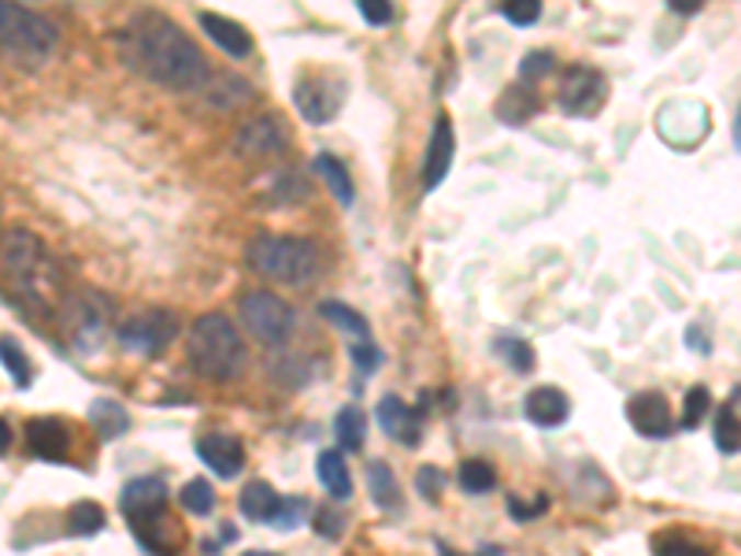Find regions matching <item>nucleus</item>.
<instances>
[{"mask_svg":"<svg viewBox=\"0 0 741 556\" xmlns=\"http://www.w3.org/2000/svg\"><path fill=\"white\" fill-rule=\"evenodd\" d=\"M119 56L134 75L174 93H201L212 78L193 37L163 12L134 15L119 31Z\"/></svg>","mask_w":741,"mask_h":556,"instance_id":"nucleus-1","label":"nucleus"},{"mask_svg":"<svg viewBox=\"0 0 741 556\" xmlns=\"http://www.w3.org/2000/svg\"><path fill=\"white\" fill-rule=\"evenodd\" d=\"M0 282L19 297L26 311L53 316L64 305V275L56 260L48 257L42 238L23 227L0 234Z\"/></svg>","mask_w":741,"mask_h":556,"instance_id":"nucleus-2","label":"nucleus"},{"mask_svg":"<svg viewBox=\"0 0 741 556\" xmlns=\"http://www.w3.org/2000/svg\"><path fill=\"white\" fill-rule=\"evenodd\" d=\"M190 364L208 383H230L246 371V345L223 311H204L190 330Z\"/></svg>","mask_w":741,"mask_h":556,"instance_id":"nucleus-3","label":"nucleus"},{"mask_svg":"<svg viewBox=\"0 0 741 556\" xmlns=\"http://www.w3.org/2000/svg\"><path fill=\"white\" fill-rule=\"evenodd\" d=\"M249 268L256 275L282 282V286H308L319 275V249L308 238H278V234H260L249 241Z\"/></svg>","mask_w":741,"mask_h":556,"instance_id":"nucleus-4","label":"nucleus"},{"mask_svg":"<svg viewBox=\"0 0 741 556\" xmlns=\"http://www.w3.org/2000/svg\"><path fill=\"white\" fill-rule=\"evenodd\" d=\"M56 45H60V31H56L53 19L31 12L23 4H4L0 0V53L8 60L23 67H42L53 60Z\"/></svg>","mask_w":741,"mask_h":556,"instance_id":"nucleus-5","label":"nucleus"},{"mask_svg":"<svg viewBox=\"0 0 741 556\" xmlns=\"http://www.w3.org/2000/svg\"><path fill=\"white\" fill-rule=\"evenodd\" d=\"M241 324L263 345H282L294 334V308L271 290H252V294L241 297Z\"/></svg>","mask_w":741,"mask_h":556,"instance_id":"nucleus-6","label":"nucleus"},{"mask_svg":"<svg viewBox=\"0 0 741 556\" xmlns=\"http://www.w3.org/2000/svg\"><path fill=\"white\" fill-rule=\"evenodd\" d=\"M64 311H67V330H71L78 349L93 353V349L104 345V338H109V330H112V308L101 294L86 290V294H78V297H67Z\"/></svg>","mask_w":741,"mask_h":556,"instance_id":"nucleus-7","label":"nucleus"},{"mask_svg":"<svg viewBox=\"0 0 741 556\" xmlns=\"http://www.w3.org/2000/svg\"><path fill=\"white\" fill-rule=\"evenodd\" d=\"M174 334H179V319H174V311H163V308H145L119 327L123 349L138 356L163 353L174 341Z\"/></svg>","mask_w":741,"mask_h":556,"instance_id":"nucleus-8","label":"nucleus"},{"mask_svg":"<svg viewBox=\"0 0 741 556\" xmlns=\"http://www.w3.org/2000/svg\"><path fill=\"white\" fill-rule=\"evenodd\" d=\"M294 101H297V112L305 115L308 123L323 126L334 120L341 101H345V82H341L334 71H308L297 78Z\"/></svg>","mask_w":741,"mask_h":556,"instance_id":"nucleus-9","label":"nucleus"},{"mask_svg":"<svg viewBox=\"0 0 741 556\" xmlns=\"http://www.w3.org/2000/svg\"><path fill=\"white\" fill-rule=\"evenodd\" d=\"M560 109L568 115H597L601 104L608 101V78H604L597 67H571L560 78V93H556Z\"/></svg>","mask_w":741,"mask_h":556,"instance_id":"nucleus-10","label":"nucleus"},{"mask_svg":"<svg viewBox=\"0 0 741 556\" xmlns=\"http://www.w3.org/2000/svg\"><path fill=\"white\" fill-rule=\"evenodd\" d=\"M286 141H289L286 120H278L275 112H263L252 115L249 123H241V131L233 134V152L246 156V160H267V156L286 149Z\"/></svg>","mask_w":741,"mask_h":556,"instance_id":"nucleus-11","label":"nucleus"},{"mask_svg":"<svg viewBox=\"0 0 741 556\" xmlns=\"http://www.w3.org/2000/svg\"><path fill=\"white\" fill-rule=\"evenodd\" d=\"M627 419L641 438H668L675 431V416H671V401L660 389H646V394L627 401Z\"/></svg>","mask_w":741,"mask_h":556,"instance_id":"nucleus-12","label":"nucleus"},{"mask_svg":"<svg viewBox=\"0 0 741 556\" xmlns=\"http://www.w3.org/2000/svg\"><path fill=\"white\" fill-rule=\"evenodd\" d=\"M123 515L126 523H138V520H152L168 509V483L160 475H145V479H130L123 486Z\"/></svg>","mask_w":741,"mask_h":556,"instance_id":"nucleus-13","label":"nucleus"},{"mask_svg":"<svg viewBox=\"0 0 741 556\" xmlns=\"http://www.w3.org/2000/svg\"><path fill=\"white\" fill-rule=\"evenodd\" d=\"M26 449L42 461H67V449H71V431H67L64 419L56 416H37L26 423Z\"/></svg>","mask_w":741,"mask_h":556,"instance_id":"nucleus-14","label":"nucleus"},{"mask_svg":"<svg viewBox=\"0 0 741 556\" xmlns=\"http://www.w3.org/2000/svg\"><path fill=\"white\" fill-rule=\"evenodd\" d=\"M453 123H448V115H437L434 120V134H431V145H426V160H423V190L431 193L437 185L445 182L448 168H453Z\"/></svg>","mask_w":741,"mask_h":556,"instance_id":"nucleus-15","label":"nucleus"},{"mask_svg":"<svg viewBox=\"0 0 741 556\" xmlns=\"http://www.w3.org/2000/svg\"><path fill=\"white\" fill-rule=\"evenodd\" d=\"M197 453L201 461L212 467V472L219 475V479H233V475H241V467H246V449L233 434H204L197 442Z\"/></svg>","mask_w":741,"mask_h":556,"instance_id":"nucleus-16","label":"nucleus"},{"mask_svg":"<svg viewBox=\"0 0 741 556\" xmlns=\"http://www.w3.org/2000/svg\"><path fill=\"white\" fill-rule=\"evenodd\" d=\"M378 427L401 445H419V434H423V419H419L415 408H408L401 397H383L378 401Z\"/></svg>","mask_w":741,"mask_h":556,"instance_id":"nucleus-17","label":"nucleus"},{"mask_svg":"<svg viewBox=\"0 0 741 556\" xmlns=\"http://www.w3.org/2000/svg\"><path fill=\"white\" fill-rule=\"evenodd\" d=\"M311 182H305V174L297 168H282L267 179H260V201L271 204V208H286V204H300L308 201Z\"/></svg>","mask_w":741,"mask_h":556,"instance_id":"nucleus-18","label":"nucleus"},{"mask_svg":"<svg viewBox=\"0 0 741 556\" xmlns=\"http://www.w3.org/2000/svg\"><path fill=\"white\" fill-rule=\"evenodd\" d=\"M523 412H526L531 423H538V427H560L563 419L571 416V401H568V394H563V389L538 386V389H531V394H526Z\"/></svg>","mask_w":741,"mask_h":556,"instance_id":"nucleus-19","label":"nucleus"},{"mask_svg":"<svg viewBox=\"0 0 741 556\" xmlns=\"http://www.w3.org/2000/svg\"><path fill=\"white\" fill-rule=\"evenodd\" d=\"M197 23H201V31L208 34L227 56H249L252 53V37L246 34V26L233 23V19L216 15V12H201Z\"/></svg>","mask_w":741,"mask_h":556,"instance_id":"nucleus-20","label":"nucleus"},{"mask_svg":"<svg viewBox=\"0 0 741 556\" xmlns=\"http://www.w3.org/2000/svg\"><path fill=\"white\" fill-rule=\"evenodd\" d=\"M204 101L212 104L216 112H233V109H246V104L252 101V86L246 82V78L223 71L216 78H208V86H204Z\"/></svg>","mask_w":741,"mask_h":556,"instance_id":"nucleus-21","label":"nucleus"},{"mask_svg":"<svg viewBox=\"0 0 741 556\" xmlns=\"http://www.w3.org/2000/svg\"><path fill=\"white\" fill-rule=\"evenodd\" d=\"M282 497L275 493V486H267L263 479H252L246 483V490H241V515L252 523H271L278 512Z\"/></svg>","mask_w":741,"mask_h":556,"instance_id":"nucleus-22","label":"nucleus"},{"mask_svg":"<svg viewBox=\"0 0 741 556\" xmlns=\"http://www.w3.org/2000/svg\"><path fill=\"white\" fill-rule=\"evenodd\" d=\"M319 483H323V490L334 497V501H349V497H353V475H349V464L338 449H327V453L319 456Z\"/></svg>","mask_w":741,"mask_h":556,"instance_id":"nucleus-23","label":"nucleus"},{"mask_svg":"<svg viewBox=\"0 0 741 556\" xmlns=\"http://www.w3.org/2000/svg\"><path fill=\"white\" fill-rule=\"evenodd\" d=\"M367 486H371V501H375L378 509H386V512L404 509V504H401V486H397L394 467H389L386 461H371L367 464Z\"/></svg>","mask_w":741,"mask_h":556,"instance_id":"nucleus-24","label":"nucleus"},{"mask_svg":"<svg viewBox=\"0 0 741 556\" xmlns=\"http://www.w3.org/2000/svg\"><path fill=\"white\" fill-rule=\"evenodd\" d=\"M319 316L330 319V324H334L338 330H345L353 345H371L367 319L360 316V311L349 308V305H341V300H323V305H319Z\"/></svg>","mask_w":741,"mask_h":556,"instance_id":"nucleus-25","label":"nucleus"},{"mask_svg":"<svg viewBox=\"0 0 741 556\" xmlns=\"http://www.w3.org/2000/svg\"><path fill=\"white\" fill-rule=\"evenodd\" d=\"M534 115H538V101H534L526 90H520V86L504 90L501 101H497V120L504 126H523V123H531Z\"/></svg>","mask_w":741,"mask_h":556,"instance_id":"nucleus-26","label":"nucleus"},{"mask_svg":"<svg viewBox=\"0 0 741 556\" xmlns=\"http://www.w3.org/2000/svg\"><path fill=\"white\" fill-rule=\"evenodd\" d=\"M90 423H93V431L104 438V442H112V438L126 434V427H130V416H126V408L115 405V401H93Z\"/></svg>","mask_w":741,"mask_h":556,"instance_id":"nucleus-27","label":"nucleus"},{"mask_svg":"<svg viewBox=\"0 0 741 556\" xmlns=\"http://www.w3.org/2000/svg\"><path fill=\"white\" fill-rule=\"evenodd\" d=\"M334 434L341 449H360L364 445V434H367V419L360 408H341L338 419H334Z\"/></svg>","mask_w":741,"mask_h":556,"instance_id":"nucleus-28","label":"nucleus"},{"mask_svg":"<svg viewBox=\"0 0 741 556\" xmlns=\"http://www.w3.org/2000/svg\"><path fill=\"white\" fill-rule=\"evenodd\" d=\"M0 360H4L8 375L15 378V386H31L34 383V367H31V360H26L23 345H19L15 338H0Z\"/></svg>","mask_w":741,"mask_h":556,"instance_id":"nucleus-29","label":"nucleus"},{"mask_svg":"<svg viewBox=\"0 0 741 556\" xmlns=\"http://www.w3.org/2000/svg\"><path fill=\"white\" fill-rule=\"evenodd\" d=\"M316 171L323 174L330 193H334L341 204H353V182H349V171L341 168V160H334V156H316Z\"/></svg>","mask_w":741,"mask_h":556,"instance_id":"nucleus-30","label":"nucleus"},{"mask_svg":"<svg viewBox=\"0 0 741 556\" xmlns=\"http://www.w3.org/2000/svg\"><path fill=\"white\" fill-rule=\"evenodd\" d=\"M652 556H711V549L686 538V534H657L652 538Z\"/></svg>","mask_w":741,"mask_h":556,"instance_id":"nucleus-31","label":"nucleus"},{"mask_svg":"<svg viewBox=\"0 0 741 556\" xmlns=\"http://www.w3.org/2000/svg\"><path fill=\"white\" fill-rule=\"evenodd\" d=\"M67 523H71V531L78 538H93V534L104 526V509L96 501H78L71 515H67Z\"/></svg>","mask_w":741,"mask_h":556,"instance_id":"nucleus-32","label":"nucleus"},{"mask_svg":"<svg viewBox=\"0 0 741 556\" xmlns=\"http://www.w3.org/2000/svg\"><path fill=\"white\" fill-rule=\"evenodd\" d=\"M182 509L190 515H212L216 509V490H212V483L204 479H193L182 486Z\"/></svg>","mask_w":741,"mask_h":556,"instance_id":"nucleus-33","label":"nucleus"},{"mask_svg":"<svg viewBox=\"0 0 741 556\" xmlns=\"http://www.w3.org/2000/svg\"><path fill=\"white\" fill-rule=\"evenodd\" d=\"M497 353L509 360L512 371H520V375H531L534 364H538V356H534V349L526 345L520 338H497Z\"/></svg>","mask_w":741,"mask_h":556,"instance_id":"nucleus-34","label":"nucleus"},{"mask_svg":"<svg viewBox=\"0 0 741 556\" xmlns=\"http://www.w3.org/2000/svg\"><path fill=\"white\" fill-rule=\"evenodd\" d=\"M493 467L486 461H464L460 464V486L467 493H490L493 490Z\"/></svg>","mask_w":741,"mask_h":556,"instance_id":"nucleus-35","label":"nucleus"},{"mask_svg":"<svg viewBox=\"0 0 741 556\" xmlns=\"http://www.w3.org/2000/svg\"><path fill=\"white\" fill-rule=\"evenodd\" d=\"M716 445H719V453H727V456L741 453V423L730 408H723L716 419Z\"/></svg>","mask_w":741,"mask_h":556,"instance_id":"nucleus-36","label":"nucleus"},{"mask_svg":"<svg viewBox=\"0 0 741 556\" xmlns=\"http://www.w3.org/2000/svg\"><path fill=\"white\" fill-rule=\"evenodd\" d=\"M708 408H711V394H708V386H694L686 394V405H682V427H697L700 419L708 416Z\"/></svg>","mask_w":741,"mask_h":556,"instance_id":"nucleus-37","label":"nucleus"},{"mask_svg":"<svg viewBox=\"0 0 741 556\" xmlns=\"http://www.w3.org/2000/svg\"><path fill=\"white\" fill-rule=\"evenodd\" d=\"M305 515H308V504L300 501V497H282V504H278L275 520H271V526H278V531H294V526L305 523Z\"/></svg>","mask_w":741,"mask_h":556,"instance_id":"nucleus-38","label":"nucleus"},{"mask_svg":"<svg viewBox=\"0 0 741 556\" xmlns=\"http://www.w3.org/2000/svg\"><path fill=\"white\" fill-rule=\"evenodd\" d=\"M501 15L509 19V23H515V26H531V23H538V19H542V4H538V0H504Z\"/></svg>","mask_w":741,"mask_h":556,"instance_id":"nucleus-39","label":"nucleus"},{"mask_svg":"<svg viewBox=\"0 0 741 556\" xmlns=\"http://www.w3.org/2000/svg\"><path fill=\"white\" fill-rule=\"evenodd\" d=\"M552 71V53H545V48H538V53H526L523 64H520V78L523 82H534V78L549 75Z\"/></svg>","mask_w":741,"mask_h":556,"instance_id":"nucleus-40","label":"nucleus"},{"mask_svg":"<svg viewBox=\"0 0 741 556\" xmlns=\"http://www.w3.org/2000/svg\"><path fill=\"white\" fill-rule=\"evenodd\" d=\"M509 509H512V520H538V515H545L549 512V497L545 493H538L534 501H520V497H512L509 501Z\"/></svg>","mask_w":741,"mask_h":556,"instance_id":"nucleus-41","label":"nucleus"},{"mask_svg":"<svg viewBox=\"0 0 741 556\" xmlns=\"http://www.w3.org/2000/svg\"><path fill=\"white\" fill-rule=\"evenodd\" d=\"M415 486H419V493H423L426 501H437V497H442V490H445V475L437 472V467H419Z\"/></svg>","mask_w":741,"mask_h":556,"instance_id":"nucleus-42","label":"nucleus"},{"mask_svg":"<svg viewBox=\"0 0 741 556\" xmlns=\"http://www.w3.org/2000/svg\"><path fill=\"white\" fill-rule=\"evenodd\" d=\"M360 15L375 26H386L389 19H394V4H389V0H360Z\"/></svg>","mask_w":741,"mask_h":556,"instance_id":"nucleus-43","label":"nucleus"},{"mask_svg":"<svg viewBox=\"0 0 741 556\" xmlns=\"http://www.w3.org/2000/svg\"><path fill=\"white\" fill-rule=\"evenodd\" d=\"M316 526L323 531V538H338V534H341V515L334 509H319L316 512Z\"/></svg>","mask_w":741,"mask_h":556,"instance_id":"nucleus-44","label":"nucleus"},{"mask_svg":"<svg viewBox=\"0 0 741 556\" xmlns=\"http://www.w3.org/2000/svg\"><path fill=\"white\" fill-rule=\"evenodd\" d=\"M668 4H671V12H679V15H697L700 12L697 0H668Z\"/></svg>","mask_w":741,"mask_h":556,"instance_id":"nucleus-45","label":"nucleus"},{"mask_svg":"<svg viewBox=\"0 0 741 556\" xmlns=\"http://www.w3.org/2000/svg\"><path fill=\"white\" fill-rule=\"evenodd\" d=\"M8 445H12V427H8V419L0 416V456L8 453Z\"/></svg>","mask_w":741,"mask_h":556,"instance_id":"nucleus-46","label":"nucleus"},{"mask_svg":"<svg viewBox=\"0 0 741 556\" xmlns=\"http://www.w3.org/2000/svg\"><path fill=\"white\" fill-rule=\"evenodd\" d=\"M734 145L741 149V112H738V120H734Z\"/></svg>","mask_w":741,"mask_h":556,"instance_id":"nucleus-47","label":"nucleus"},{"mask_svg":"<svg viewBox=\"0 0 741 556\" xmlns=\"http://www.w3.org/2000/svg\"><path fill=\"white\" fill-rule=\"evenodd\" d=\"M246 556H275V553H263V549H256V553H246Z\"/></svg>","mask_w":741,"mask_h":556,"instance_id":"nucleus-48","label":"nucleus"}]
</instances>
